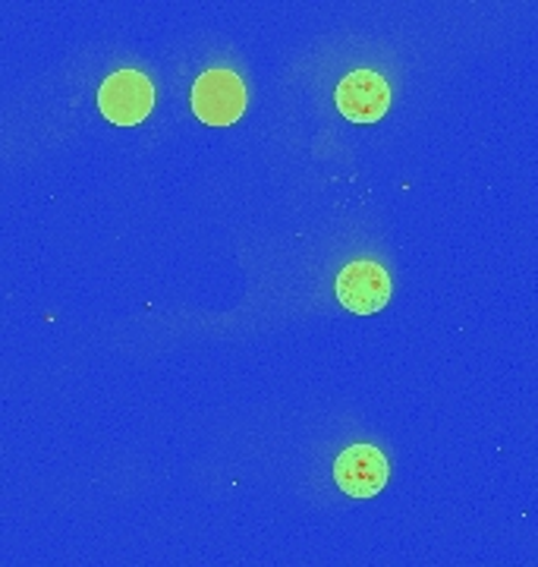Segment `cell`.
Here are the masks:
<instances>
[{"label": "cell", "instance_id": "cell-4", "mask_svg": "<svg viewBox=\"0 0 538 567\" xmlns=\"http://www.w3.org/2000/svg\"><path fill=\"white\" fill-rule=\"evenodd\" d=\"M387 476H391L387 457L381 454L379 447L365 445V442L343 447L338 454V461H334V483L350 498H372V495H379L381 488L387 486Z\"/></svg>", "mask_w": 538, "mask_h": 567}, {"label": "cell", "instance_id": "cell-3", "mask_svg": "<svg viewBox=\"0 0 538 567\" xmlns=\"http://www.w3.org/2000/svg\"><path fill=\"white\" fill-rule=\"evenodd\" d=\"M334 290H338L343 309H350L356 316H375L391 300L394 284H391V275L384 265L372 262V259H356V262L340 268Z\"/></svg>", "mask_w": 538, "mask_h": 567}, {"label": "cell", "instance_id": "cell-2", "mask_svg": "<svg viewBox=\"0 0 538 567\" xmlns=\"http://www.w3.org/2000/svg\"><path fill=\"white\" fill-rule=\"evenodd\" d=\"M101 114L117 126H136L155 107V85L142 70H117L99 89Z\"/></svg>", "mask_w": 538, "mask_h": 567}, {"label": "cell", "instance_id": "cell-5", "mask_svg": "<svg viewBox=\"0 0 538 567\" xmlns=\"http://www.w3.org/2000/svg\"><path fill=\"white\" fill-rule=\"evenodd\" d=\"M338 111L353 123H375L391 107V85L375 70H353L338 82Z\"/></svg>", "mask_w": 538, "mask_h": 567}, {"label": "cell", "instance_id": "cell-1", "mask_svg": "<svg viewBox=\"0 0 538 567\" xmlns=\"http://www.w3.org/2000/svg\"><path fill=\"white\" fill-rule=\"evenodd\" d=\"M193 111L201 123H211V126L237 123L246 111V82L227 66L205 70L199 80L193 82Z\"/></svg>", "mask_w": 538, "mask_h": 567}]
</instances>
